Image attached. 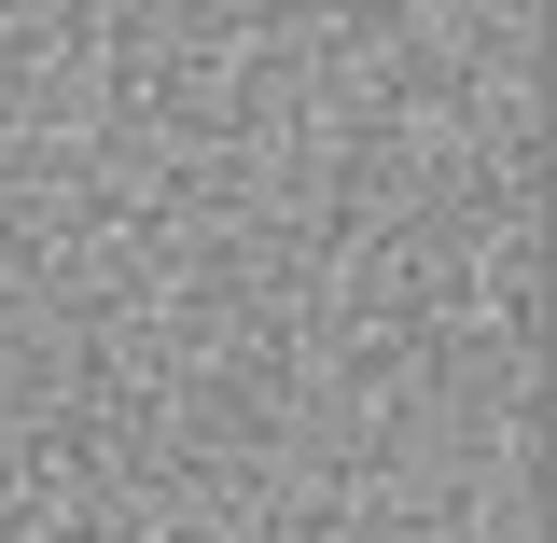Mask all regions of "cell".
Segmentation results:
<instances>
[]
</instances>
